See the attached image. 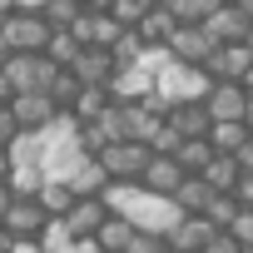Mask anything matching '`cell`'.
Segmentation results:
<instances>
[{"mask_svg":"<svg viewBox=\"0 0 253 253\" xmlns=\"http://www.w3.org/2000/svg\"><path fill=\"white\" fill-rule=\"evenodd\" d=\"M228 233H233L243 248H253V209H243V213L233 218V228H228Z\"/></svg>","mask_w":253,"mask_h":253,"instance_id":"836d02e7","label":"cell"},{"mask_svg":"<svg viewBox=\"0 0 253 253\" xmlns=\"http://www.w3.org/2000/svg\"><path fill=\"white\" fill-rule=\"evenodd\" d=\"M243 45H248V55H253V30H248V40H243Z\"/></svg>","mask_w":253,"mask_h":253,"instance_id":"c3c4849f","label":"cell"},{"mask_svg":"<svg viewBox=\"0 0 253 253\" xmlns=\"http://www.w3.org/2000/svg\"><path fill=\"white\" fill-rule=\"evenodd\" d=\"M204 70L213 75V84H243V75L253 70V55H248V45H218Z\"/></svg>","mask_w":253,"mask_h":253,"instance_id":"4fadbf2b","label":"cell"},{"mask_svg":"<svg viewBox=\"0 0 253 253\" xmlns=\"http://www.w3.org/2000/svg\"><path fill=\"white\" fill-rule=\"evenodd\" d=\"M169 129L189 144V139H209L213 134V114H209V104H174L169 109Z\"/></svg>","mask_w":253,"mask_h":253,"instance_id":"5bb4252c","label":"cell"},{"mask_svg":"<svg viewBox=\"0 0 253 253\" xmlns=\"http://www.w3.org/2000/svg\"><path fill=\"white\" fill-rule=\"evenodd\" d=\"M174 30H179V20H174V10H164V5H154V10L144 15V25H139V35H144L149 50H169Z\"/></svg>","mask_w":253,"mask_h":253,"instance_id":"e0dca14e","label":"cell"},{"mask_svg":"<svg viewBox=\"0 0 253 253\" xmlns=\"http://www.w3.org/2000/svg\"><path fill=\"white\" fill-rule=\"evenodd\" d=\"M10 99H15V89H10V80H5V70H0V109H5Z\"/></svg>","mask_w":253,"mask_h":253,"instance_id":"b9f144b4","label":"cell"},{"mask_svg":"<svg viewBox=\"0 0 253 253\" xmlns=\"http://www.w3.org/2000/svg\"><path fill=\"white\" fill-rule=\"evenodd\" d=\"M45 223H50V213L40 209V199H15L10 213H5V233H10L15 243H40Z\"/></svg>","mask_w":253,"mask_h":253,"instance_id":"52a82bcc","label":"cell"},{"mask_svg":"<svg viewBox=\"0 0 253 253\" xmlns=\"http://www.w3.org/2000/svg\"><path fill=\"white\" fill-rule=\"evenodd\" d=\"M70 189H75V199H99V194L109 189V174L99 169V159H84V164L70 174Z\"/></svg>","mask_w":253,"mask_h":253,"instance_id":"d6986e66","label":"cell"},{"mask_svg":"<svg viewBox=\"0 0 253 253\" xmlns=\"http://www.w3.org/2000/svg\"><path fill=\"white\" fill-rule=\"evenodd\" d=\"M10 60H15V50H10V40H5V30H0V70H5Z\"/></svg>","mask_w":253,"mask_h":253,"instance_id":"60d3db41","label":"cell"},{"mask_svg":"<svg viewBox=\"0 0 253 253\" xmlns=\"http://www.w3.org/2000/svg\"><path fill=\"white\" fill-rule=\"evenodd\" d=\"M204 179H209V189H213V194H238L248 174H243V164H238L233 154H218V159L204 169Z\"/></svg>","mask_w":253,"mask_h":253,"instance_id":"2e32d148","label":"cell"},{"mask_svg":"<svg viewBox=\"0 0 253 253\" xmlns=\"http://www.w3.org/2000/svg\"><path fill=\"white\" fill-rule=\"evenodd\" d=\"M129 253H174V248H169V233H144L139 228V238L129 243Z\"/></svg>","mask_w":253,"mask_h":253,"instance_id":"1f68e13d","label":"cell"},{"mask_svg":"<svg viewBox=\"0 0 253 253\" xmlns=\"http://www.w3.org/2000/svg\"><path fill=\"white\" fill-rule=\"evenodd\" d=\"M174 159L184 164V174H204V169H209V164L218 159V149H213L209 139H189V144H184V149H179Z\"/></svg>","mask_w":253,"mask_h":253,"instance_id":"603a6c76","label":"cell"},{"mask_svg":"<svg viewBox=\"0 0 253 253\" xmlns=\"http://www.w3.org/2000/svg\"><path fill=\"white\" fill-rule=\"evenodd\" d=\"M10 114L20 124V134H50L55 119H60V104L50 94H15L10 99Z\"/></svg>","mask_w":253,"mask_h":253,"instance_id":"5b68a950","label":"cell"},{"mask_svg":"<svg viewBox=\"0 0 253 253\" xmlns=\"http://www.w3.org/2000/svg\"><path fill=\"white\" fill-rule=\"evenodd\" d=\"M159 94L169 99V109H174V104H204V99L213 94V75H209L204 65H179V60H169V65L159 70Z\"/></svg>","mask_w":253,"mask_h":253,"instance_id":"6da1fadb","label":"cell"},{"mask_svg":"<svg viewBox=\"0 0 253 253\" xmlns=\"http://www.w3.org/2000/svg\"><path fill=\"white\" fill-rule=\"evenodd\" d=\"M243 10H248V20H253V0H248V5H243Z\"/></svg>","mask_w":253,"mask_h":253,"instance_id":"681fc988","label":"cell"},{"mask_svg":"<svg viewBox=\"0 0 253 253\" xmlns=\"http://www.w3.org/2000/svg\"><path fill=\"white\" fill-rule=\"evenodd\" d=\"M204 104H209L213 124H243L253 99H248V89H243V84H213V94H209Z\"/></svg>","mask_w":253,"mask_h":253,"instance_id":"8fae6325","label":"cell"},{"mask_svg":"<svg viewBox=\"0 0 253 253\" xmlns=\"http://www.w3.org/2000/svg\"><path fill=\"white\" fill-rule=\"evenodd\" d=\"M204 30L213 35V45H243L248 30H253V20H248L243 5H223V10H213V15L204 20Z\"/></svg>","mask_w":253,"mask_h":253,"instance_id":"30bf717a","label":"cell"},{"mask_svg":"<svg viewBox=\"0 0 253 253\" xmlns=\"http://www.w3.org/2000/svg\"><path fill=\"white\" fill-rule=\"evenodd\" d=\"M40 253H80L75 238H70V228H65V218H50V223H45V233H40Z\"/></svg>","mask_w":253,"mask_h":253,"instance_id":"f546056e","label":"cell"},{"mask_svg":"<svg viewBox=\"0 0 253 253\" xmlns=\"http://www.w3.org/2000/svg\"><path fill=\"white\" fill-rule=\"evenodd\" d=\"M233 159H238V164H243V174H253V139H248V144H243V149H238V154H233Z\"/></svg>","mask_w":253,"mask_h":253,"instance_id":"f35d334b","label":"cell"},{"mask_svg":"<svg viewBox=\"0 0 253 253\" xmlns=\"http://www.w3.org/2000/svg\"><path fill=\"white\" fill-rule=\"evenodd\" d=\"M213 35L204 30V25H179L174 30V40H169V55L179 60V65H209L213 60Z\"/></svg>","mask_w":253,"mask_h":253,"instance_id":"ba28073f","label":"cell"},{"mask_svg":"<svg viewBox=\"0 0 253 253\" xmlns=\"http://www.w3.org/2000/svg\"><path fill=\"white\" fill-rule=\"evenodd\" d=\"M80 94H84V84H80V80H75L70 70H60V75H55V84H50V99L60 104V114H70Z\"/></svg>","mask_w":253,"mask_h":253,"instance_id":"f1b7e54d","label":"cell"},{"mask_svg":"<svg viewBox=\"0 0 253 253\" xmlns=\"http://www.w3.org/2000/svg\"><path fill=\"white\" fill-rule=\"evenodd\" d=\"M20 139V124H15V114H10V104L5 109H0V149H10Z\"/></svg>","mask_w":253,"mask_h":253,"instance_id":"d6a6232c","label":"cell"},{"mask_svg":"<svg viewBox=\"0 0 253 253\" xmlns=\"http://www.w3.org/2000/svg\"><path fill=\"white\" fill-rule=\"evenodd\" d=\"M248 139H253V134H248V124H213V134H209V144H213L218 154H238Z\"/></svg>","mask_w":253,"mask_h":253,"instance_id":"d4e9b609","label":"cell"},{"mask_svg":"<svg viewBox=\"0 0 253 253\" xmlns=\"http://www.w3.org/2000/svg\"><path fill=\"white\" fill-rule=\"evenodd\" d=\"M15 5H20L25 15H45V5H50V0H15Z\"/></svg>","mask_w":253,"mask_h":253,"instance_id":"ab89813d","label":"cell"},{"mask_svg":"<svg viewBox=\"0 0 253 253\" xmlns=\"http://www.w3.org/2000/svg\"><path fill=\"white\" fill-rule=\"evenodd\" d=\"M223 228H213L204 213H184L179 223H174V233H169V248L174 253H209V243L218 238Z\"/></svg>","mask_w":253,"mask_h":253,"instance_id":"9c48e42d","label":"cell"},{"mask_svg":"<svg viewBox=\"0 0 253 253\" xmlns=\"http://www.w3.org/2000/svg\"><path fill=\"white\" fill-rule=\"evenodd\" d=\"M238 213H243V199H238V194H213V204H209V213H204V218H209L213 228H233V218H238Z\"/></svg>","mask_w":253,"mask_h":253,"instance_id":"4316f807","label":"cell"},{"mask_svg":"<svg viewBox=\"0 0 253 253\" xmlns=\"http://www.w3.org/2000/svg\"><path fill=\"white\" fill-rule=\"evenodd\" d=\"M10 154H15V174H20V169H45L50 134H20V139L10 144Z\"/></svg>","mask_w":253,"mask_h":253,"instance_id":"ac0fdd59","label":"cell"},{"mask_svg":"<svg viewBox=\"0 0 253 253\" xmlns=\"http://www.w3.org/2000/svg\"><path fill=\"white\" fill-rule=\"evenodd\" d=\"M149 144H134V139H124V144H109L99 154V169L109 174V184H139L144 169H149Z\"/></svg>","mask_w":253,"mask_h":253,"instance_id":"3957f363","label":"cell"},{"mask_svg":"<svg viewBox=\"0 0 253 253\" xmlns=\"http://www.w3.org/2000/svg\"><path fill=\"white\" fill-rule=\"evenodd\" d=\"M55 75H60V65H55L50 55H15V60L5 65V80H10L15 94H50Z\"/></svg>","mask_w":253,"mask_h":253,"instance_id":"7a4b0ae2","label":"cell"},{"mask_svg":"<svg viewBox=\"0 0 253 253\" xmlns=\"http://www.w3.org/2000/svg\"><path fill=\"white\" fill-rule=\"evenodd\" d=\"M184 179H189V174H184V164H179L174 154H154L139 184H144L149 194H159V199H174V194L184 189Z\"/></svg>","mask_w":253,"mask_h":253,"instance_id":"7c38bea8","label":"cell"},{"mask_svg":"<svg viewBox=\"0 0 253 253\" xmlns=\"http://www.w3.org/2000/svg\"><path fill=\"white\" fill-rule=\"evenodd\" d=\"M154 5H159V0H114V10H109V15H114L124 30H139V25H144V15H149Z\"/></svg>","mask_w":253,"mask_h":253,"instance_id":"83f0119b","label":"cell"},{"mask_svg":"<svg viewBox=\"0 0 253 253\" xmlns=\"http://www.w3.org/2000/svg\"><path fill=\"white\" fill-rule=\"evenodd\" d=\"M238 199H243V209H253V174L243 179V189H238Z\"/></svg>","mask_w":253,"mask_h":253,"instance_id":"ee69618b","label":"cell"},{"mask_svg":"<svg viewBox=\"0 0 253 253\" xmlns=\"http://www.w3.org/2000/svg\"><path fill=\"white\" fill-rule=\"evenodd\" d=\"M80 15H84V0H50V5H45V20L55 30H70Z\"/></svg>","mask_w":253,"mask_h":253,"instance_id":"4dcf8cb0","label":"cell"},{"mask_svg":"<svg viewBox=\"0 0 253 253\" xmlns=\"http://www.w3.org/2000/svg\"><path fill=\"white\" fill-rule=\"evenodd\" d=\"M109 109H114V94H109V89H84V94L75 99V109H70V114H75L80 124H94V119H99V114H109Z\"/></svg>","mask_w":253,"mask_h":253,"instance_id":"7402d4cb","label":"cell"},{"mask_svg":"<svg viewBox=\"0 0 253 253\" xmlns=\"http://www.w3.org/2000/svg\"><path fill=\"white\" fill-rule=\"evenodd\" d=\"M139 238V223L134 218H124V213H109V223L94 233V253H129V243Z\"/></svg>","mask_w":253,"mask_h":253,"instance_id":"9a60e30c","label":"cell"},{"mask_svg":"<svg viewBox=\"0 0 253 253\" xmlns=\"http://www.w3.org/2000/svg\"><path fill=\"white\" fill-rule=\"evenodd\" d=\"M109 55H114V65H119V70H129V65H139V60L149 55V45H144V35H139V30H124V35L114 40V50H109Z\"/></svg>","mask_w":253,"mask_h":253,"instance_id":"cb8c5ba5","label":"cell"},{"mask_svg":"<svg viewBox=\"0 0 253 253\" xmlns=\"http://www.w3.org/2000/svg\"><path fill=\"white\" fill-rule=\"evenodd\" d=\"M20 194H15V184H0V223H5V213H10V204H15Z\"/></svg>","mask_w":253,"mask_h":253,"instance_id":"74e56055","label":"cell"},{"mask_svg":"<svg viewBox=\"0 0 253 253\" xmlns=\"http://www.w3.org/2000/svg\"><path fill=\"white\" fill-rule=\"evenodd\" d=\"M243 124H248V134H253V104H248V119H243Z\"/></svg>","mask_w":253,"mask_h":253,"instance_id":"7dc6e473","label":"cell"},{"mask_svg":"<svg viewBox=\"0 0 253 253\" xmlns=\"http://www.w3.org/2000/svg\"><path fill=\"white\" fill-rule=\"evenodd\" d=\"M0 184H15V154L0 149Z\"/></svg>","mask_w":253,"mask_h":253,"instance_id":"8d00e7d4","label":"cell"},{"mask_svg":"<svg viewBox=\"0 0 253 253\" xmlns=\"http://www.w3.org/2000/svg\"><path fill=\"white\" fill-rule=\"evenodd\" d=\"M243 253H253V248H243Z\"/></svg>","mask_w":253,"mask_h":253,"instance_id":"816d5d0a","label":"cell"},{"mask_svg":"<svg viewBox=\"0 0 253 253\" xmlns=\"http://www.w3.org/2000/svg\"><path fill=\"white\" fill-rule=\"evenodd\" d=\"M174 204H179V213H209V204H213L209 179H204V174H189V179H184V189L174 194Z\"/></svg>","mask_w":253,"mask_h":253,"instance_id":"ffe728a7","label":"cell"},{"mask_svg":"<svg viewBox=\"0 0 253 253\" xmlns=\"http://www.w3.org/2000/svg\"><path fill=\"white\" fill-rule=\"evenodd\" d=\"M45 55H50V60H55L60 70H75V60L84 55V45H80V40H75L70 30H55V40H50V50H45Z\"/></svg>","mask_w":253,"mask_h":253,"instance_id":"484cf974","label":"cell"},{"mask_svg":"<svg viewBox=\"0 0 253 253\" xmlns=\"http://www.w3.org/2000/svg\"><path fill=\"white\" fill-rule=\"evenodd\" d=\"M109 204L104 199H80L70 213H65V228H70V238H75V248H84V243H94V233L109 223Z\"/></svg>","mask_w":253,"mask_h":253,"instance_id":"8992f818","label":"cell"},{"mask_svg":"<svg viewBox=\"0 0 253 253\" xmlns=\"http://www.w3.org/2000/svg\"><path fill=\"white\" fill-rule=\"evenodd\" d=\"M35 199H40V209H45L50 218H65V213L80 204V199H75V189H70L65 179H45V189H40Z\"/></svg>","mask_w":253,"mask_h":253,"instance_id":"44dd1931","label":"cell"},{"mask_svg":"<svg viewBox=\"0 0 253 253\" xmlns=\"http://www.w3.org/2000/svg\"><path fill=\"white\" fill-rule=\"evenodd\" d=\"M80 253H94V248H89V243H84V248H80Z\"/></svg>","mask_w":253,"mask_h":253,"instance_id":"f907efd6","label":"cell"},{"mask_svg":"<svg viewBox=\"0 0 253 253\" xmlns=\"http://www.w3.org/2000/svg\"><path fill=\"white\" fill-rule=\"evenodd\" d=\"M209 253H243V243H238V238H233V233L223 228V233H218V238L209 243Z\"/></svg>","mask_w":253,"mask_h":253,"instance_id":"d590c367","label":"cell"},{"mask_svg":"<svg viewBox=\"0 0 253 253\" xmlns=\"http://www.w3.org/2000/svg\"><path fill=\"white\" fill-rule=\"evenodd\" d=\"M179 149H184V139H179V134L169 129V124H164V134H159V139L149 144V154H179Z\"/></svg>","mask_w":253,"mask_h":253,"instance_id":"e575fe53","label":"cell"},{"mask_svg":"<svg viewBox=\"0 0 253 253\" xmlns=\"http://www.w3.org/2000/svg\"><path fill=\"white\" fill-rule=\"evenodd\" d=\"M243 89H248V99H253V70H248V75H243Z\"/></svg>","mask_w":253,"mask_h":253,"instance_id":"bcb514c9","label":"cell"},{"mask_svg":"<svg viewBox=\"0 0 253 253\" xmlns=\"http://www.w3.org/2000/svg\"><path fill=\"white\" fill-rule=\"evenodd\" d=\"M5 40H10L15 55H45L50 40H55V25H50L45 15H25V10H20V15L5 25Z\"/></svg>","mask_w":253,"mask_h":253,"instance_id":"277c9868","label":"cell"},{"mask_svg":"<svg viewBox=\"0 0 253 253\" xmlns=\"http://www.w3.org/2000/svg\"><path fill=\"white\" fill-rule=\"evenodd\" d=\"M84 10H94V15H109V10H114V0H84Z\"/></svg>","mask_w":253,"mask_h":253,"instance_id":"7bdbcfd3","label":"cell"},{"mask_svg":"<svg viewBox=\"0 0 253 253\" xmlns=\"http://www.w3.org/2000/svg\"><path fill=\"white\" fill-rule=\"evenodd\" d=\"M0 253H15V238L5 233V223H0Z\"/></svg>","mask_w":253,"mask_h":253,"instance_id":"f6af8a7d","label":"cell"}]
</instances>
